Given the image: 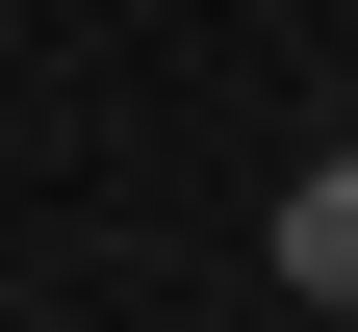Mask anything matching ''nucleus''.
Listing matches in <instances>:
<instances>
[{"label": "nucleus", "mask_w": 358, "mask_h": 332, "mask_svg": "<svg viewBox=\"0 0 358 332\" xmlns=\"http://www.w3.org/2000/svg\"><path fill=\"white\" fill-rule=\"evenodd\" d=\"M282 281H307V307H358V154H307V179H282Z\"/></svg>", "instance_id": "1"}]
</instances>
